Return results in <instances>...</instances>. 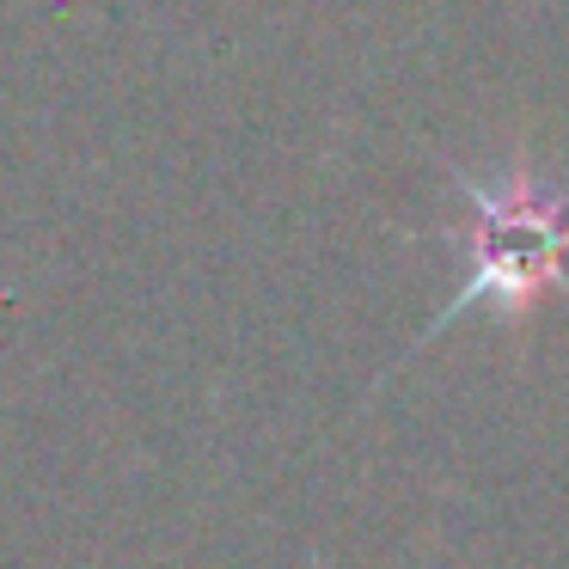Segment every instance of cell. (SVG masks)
<instances>
[{
	"label": "cell",
	"mask_w": 569,
	"mask_h": 569,
	"mask_svg": "<svg viewBox=\"0 0 569 569\" xmlns=\"http://www.w3.org/2000/svg\"><path fill=\"white\" fill-rule=\"evenodd\" d=\"M471 233L466 258L471 276L453 295L447 319L466 307H496L502 319L532 312L545 295L569 288V202L532 178H502V184H471Z\"/></svg>",
	"instance_id": "1"
}]
</instances>
